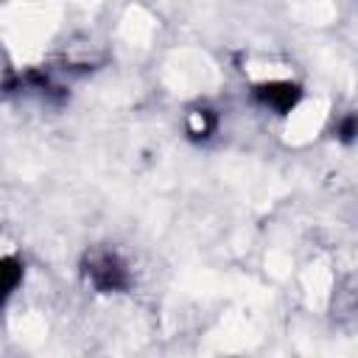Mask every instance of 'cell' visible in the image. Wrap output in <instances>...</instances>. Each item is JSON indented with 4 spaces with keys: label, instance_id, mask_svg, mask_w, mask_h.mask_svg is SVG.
<instances>
[{
    "label": "cell",
    "instance_id": "obj_2",
    "mask_svg": "<svg viewBox=\"0 0 358 358\" xmlns=\"http://www.w3.org/2000/svg\"><path fill=\"white\" fill-rule=\"evenodd\" d=\"M22 280V266L14 257H0V305L14 294Z\"/></svg>",
    "mask_w": 358,
    "mask_h": 358
},
{
    "label": "cell",
    "instance_id": "obj_1",
    "mask_svg": "<svg viewBox=\"0 0 358 358\" xmlns=\"http://www.w3.org/2000/svg\"><path fill=\"white\" fill-rule=\"evenodd\" d=\"M87 274H90V280H92L98 288H103V291H112V288L126 285V280H117V274L126 277L120 260H117L115 255H106V252H103V255H95V257L90 260Z\"/></svg>",
    "mask_w": 358,
    "mask_h": 358
}]
</instances>
